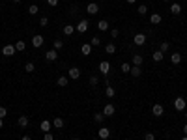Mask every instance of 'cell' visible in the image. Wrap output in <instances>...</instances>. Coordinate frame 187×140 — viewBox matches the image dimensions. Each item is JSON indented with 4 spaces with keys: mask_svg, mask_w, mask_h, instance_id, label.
I'll use <instances>...</instances> for the list:
<instances>
[{
    "mask_svg": "<svg viewBox=\"0 0 187 140\" xmlns=\"http://www.w3.org/2000/svg\"><path fill=\"white\" fill-rule=\"evenodd\" d=\"M185 106H187V103H185L183 97H176V99H174V109L178 110V112H183Z\"/></svg>",
    "mask_w": 187,
    "mask_h": 140,
    "instance_id": "6da1fadb",
    "label": "cell"
},
{
    "mask_svg": "<svg viewBox=\"0 0 187 140\" xmlns=\"http://www.w3.org/2000/svg\"><path fill=\"white\" fill-rule=\"evenodd\" d=\"M88 26H90V23H88L86 19H82V21H79V24L75 26V30L79 32V34H84V32L88 30Z\"/></svg>",
    "mask_w": 187,
    "mask_h": 140,
    "instance_id": "7a4b0ae2",
    "label": "cell"
},
{
    "mask_svg": "<svg viewBox=\"0 0 187 140\" xmlns=\"http://www.w3.org/2000/svg\"><path fill=\"white\" fill-rule=\"evenodd\" d=\"M133 43H135V45H139V47H142V45L146 43V34H142V32H139V34L133 37Z\"/></svg>",
    "mask_w": 187,
    "mask_h": 140,
    "instance_id": "3957f363",
    "label": "cell"
},
{
    "mask_svg": "<svg viewBox=\"0 0 187 140\" xmlns=\"http://www.w3.org/2000/svg\"><path fill=\"white\" fill-rule=\"evenodd\" d=\"M163 112H165V109H163V105L155 103V105L152 106V114L155 116V118H161V116H163Z\"/></svg>",
    "mask_w": 187,
    "mask_h": 140,
    "instance_id": "277c9868",
    "label": "cell"
},
{
    "mask_svg": "<svg viewBox=\"0 0 187 140\" xmlns=\"http://www.w3.org/2000/svg\"><path fill=\"white\" fill-rule=\"evenodd\" d=\"M15 45H4V49H2V54L4 56H13L15 54Z\"/></svg>",
    "mask_w": 187,
    "mask_h": 140,
    "instance_id": "5b68a950",
    "label": "cell"
},
{
    "mask_svg": "<svg viewBox=\"0 0 187 140\" xmlns=\"http://www.w3.org/2000/svg\"><path fill=\"white\" fill-rule=\"evenodd\" d=\"M114 112H116V109H114V105H111V103H107L105 105V109H103V116L107 118V116H114Z\"/></svg>",
    "mask_w": 187,
    "mask_h": 140,
    "instance_id": "8992f818",
    "label": "cell"
},
{
    "mask_svg": "<svg viewBox=\"0 0 187 140\" xmlns=\"http://www.w3.org/2000/svg\"><path fill=\"white\" fill-rule=\"evenodd\" d=\"M86 11L90 13V15H95V13H99V6H97L95 2H90L86 6Z\"/></svg>",
    "mask_w": 187,
    "mask_h": 140,
    "instance_id": "52a82bcc",
    "label": "cell"
},
{
    "mask_svg": "<svg viewBox=\"0 0 187 140\" xmlns=\"http://www.w3.org/2000/svg\"><path fill=\"white\" fill-rule=\"evenodd\" d=\"M68 77H69V79H73V80H75V79H79V77H81V69H79V67H69Z\"/></svg>",
    "mask_w": 187,
    "mask_h": 140,
    "instance_id": "ba28073f",
    "label": "cell"
},
{
    "mask_svg": "<svg viewBox=\"0 0 187 140\" xmlns=\"http://www.w3.org/2000/svg\"><path fill=\"white\" fill-rule=\"evenodd\" d=\"M97 136H99L101 140H107L109 136H111V131H109L107 127H99V131H97Z\"/></svg>",
    "mask_w": 187,
    "mask_h": 140,
    "instance_id": "9c48e42d",
    "label": "cell"
},
{
    "mask_svg": "<svg viewBox=\"0 0 187 140\" xmlns=\"http://www.w3.org/2000/svg\"><path fill=\"white\" fill-rule=\"evenodd\" d=\"M99 71L103 73V75H109V71H111V63H109V62H99Z\"/></svg>",
    "mask_w": 187,
    "mask_h": 140,
    "instance_id": "30bf717a",
    "label": "cell"
},
{
    "mask_svg": "<svg viewBox=\"0 0 187 140\" xmlns=\"http://www.w3.org/2000/svg\"><path fill=\"white\" fill-rule=\"evenodd\" d=\"M51 127H52V123H51L49 120H43V122L39 123V129H41L43 133H49V131H51Z\"/></svg>",
    "mask_w": 187,
    "mask_h": 140,
    "instance_id": "8fae6325",
    "label": "cell"
},
{
    "mask_svg": "<svg viewBox=\"0 0 187 140\" xmlns=\"http://www.w3.org/2000/svg\"><path fill=\"white\" fill-rule=\"evenodd\" d=\"M32 45H34L36 49H38V47H41V45H43V36H39V34H36L34 37H32Z\"/></svg>",
    "mask_w": 187,
    "mask_h": 140,
    "instance_id": "7c38bea8",
    "label": "cell"
},
{
    "mask_svg": "<svg viewBox=\"0 0 187 140\" xmlns=\"http://www.w3.org/2000/svg\"><path fill=\"white\" fill-rule=\"evenodd\" d=\"M161 21H163V17H161L159 13H152V15H150V23H152V24H161Z\"/></svg>",
    "mask_w": 187,
    "mask_h": 140,
    "instance_id": "4fadbf2b",
    "label": "cell"
},
{
    "mask_svg": "<svg viewBox=\"0 0 187 140\" xmlns=\"http://www.w3.org/2000/svg\"><path fill=\"white\" fill-rule=\"evenodd\" d=\"M45 58H47V62H54V60H56L58 58V52L56 50H47V54H45Z\"/></svg>",
    "mask_w": 187,
    "mask_h": 140,
    "instance_id": "5bb4252c",
    "label": "cell"
},
{
    "mask_svg": "<svg viewBox=\"0 0 187 140\" xmlns=\"http://www.w3.org/2000/svg\"><path fill=\"white\" fill-rule=\"evenodd\" d=\"M105 95H107L109 99H112L114 95H116V90L112 88V86H109V84H107V88H105Z\"/></svg>",
    "mask_w": 187,
    "mask_h": 140,
    "instance_id": "9a60e30c",
    "label": "cell"
},
{
    "mask_svg": "<svg viewBox=\"0 0 187 140\" xmlns=\"http://www.w3.org/2000/svg\"><path fill=\"white\" fill-rule=\"evenodd\" d=\"M105 52H107V54H114V52H116V45H114V43H107V45H105Z\"/></svg>",
    "mask_w": 187,
    "mask_h": 140,
    "instance_id": "2e32d148",
    "label": "cell"
},
{
    "mask_svg": "<svg viewBox=\"0 0 187 140\" xmlns=\"http://www.w3.org/2000/svg\"><path fill=\"white\" fill-rule=\"evenodd\" d=\"M81 52H82L84 56H88V54L92 52V45H90V43H84V45L81 47Z\"/></svg>",
    "mask_w": 187,
    "mask_h": 140,
    "instance_id": "e0dca14e",
    "label": "cell"
},
{
    "mask_svg": "<svg viewBox=\"0 0 187 140\" xmlns=\"http://www.w3.org/2000/svg\"><path fill=\"white\" fill-rule=\"evenodd\" d=\"M170 13H172V15H180V13H182V6H180V4H172V6H170Z\"/></svg>",
    "mask_w": 187,
    "mask_h": 140,
    "instance_id": "ac0fdd59",
    "label": "cell"
},
{
    "mask_svg": "<svg viewBox=\"0 0 187 140\" xmlns=\"http://www.w3.org/2000/svg\"><path fill=\"white\" fill-rule=\"evenodd\" d=\"M19 127H23V129L28 127V116H19Z\"/></svg>",
    "mask_w": 187,
    "mask_h": 140,
    "instance_id": "d6986e66",
    "label": "cell"
},
{
    "mask_svg": "<svg viewBox=\"0 0 187 140\" xmlns=\"http://www.w3.org/2000/svg\"><path fill=\"white\" fill-rule=\"evenodd\" d=\"M170 62L172 63H180L182 62V54H180V52H172V54H170Z\"/></svg>",
    "mask_w": 187,
    "mask_h": 140,
    "instance_id": "ffe728a7",
    "label": "cell"
},
{
    "mask_svg": "<svg viewBox=\"0 0 187 140\" xmlns=\"http://www.w3.org/2000/svg\"><path fill=\"white\" fill-rule=\"evenodd\" d=\"M133 77H140L142 75V71H140V66H131V71H129Z\"/></svg>",
    "mask_w": 187,
    "mask_h": 140,
    "instance_id": "44dd1931",
    "label": "cell"
},
{
    "mask_svg": "<svg viewBox=\"0 0 187 140\" xmlns=\"http://www.w3.org/2000/svg\"><path fill=\"white\" fill-rule=\"evenodd\" d=\"M25 49H26V43H25V41H21V39H19V41H15V50L23 52Z\"/></svg>",
    "mask_w": 187,
    "mask_h": 140,
    "instance_id": "7402d4cb",
    "label": "cell"
},
{
    "mask_svg": "<svg viewBox=\"0 0 187 140\" xmlns=\"http://www.w3.org/2000/svg\"><path fill=\"white\" fill-rule=\"evenodd\" d=\"M52 127L62 129L64 127V120H62V118H54V120H52Z\"/></svg>",
    "mask_w": 187,
    "mask_h": 140,
    "instance_id": "603a6c76",
    "label": "cell"
},
{
    "mask_svg": "<svg viewBox=\"0 0 187 140\" xmlns=\"http://www.w3.org/2000/svg\"><path fill=\"white\" fill-rule=\"evenodd\" d=\"M97 28H99L101 32H107V30H109V23L103 19V21H99V23H97Z\"/></svg>",
    "mask_w": 187,
    "mask_h": 140,
    "instance_id": "cb8c5ba5",
    "label": "cell"
},
{
    "mask_svg": "<svg viewBox=\"0 0 187 140\" xmlns=\"http://www.w3.org/2000/svg\"><path fill=\"white\" fill-rule=\"evenodd\" d=\"M68 82H69V77H58V80H56V84L62 86V88H64V86H68Z\"/></svg>",
    "mask_w": 187,
    "mask_h": 140,
    "instance_id": "d4e9b609",
    "label": "cell"
},
{
    "mask_svg": "<svg viewBox=\"0 0 187 140\" xmlns=\"http://www.w3.org/2000/svg\"><path fill=\"white\" fill-rule=\"evenodd\" d=\"M73 32H75V26H73V24H65V26H64V34H65V36H71Z\"/></svg>",
    "mask_w": 187,
    "mask_h": 140,
    "instance_id": "484cf974",
    "label": "cell"
},
{
    "mask_svg": "<svg viewBox=\"0 0 187 140\" xmlns=\"http://www.w3.org/2000/svg\"><path fill=\"white\" fill-rule=\"evenodd\" d=\"M165 58V52H161V50H155L153 52V62H161Z\"/></svg>",
    "mask_w": 187,
    "mask_h": 140,
    "instance_id": "4316f807",
    "label": "cell"
},
{
    "mask_svg": "<svg viewBox=\"0 0 187 140\" xmlns=\"http://www.w3.org/2000/svg\"><path fill=\"white\" fill-rule=\"evenodd\" d=\"M88 43H90V45H92V47H99V45H101V39H99V37H97V36H94V37H92L90 41H88Z\"/></svg>",
    "mask_w": 187,
    "mask_h": 140,
    "instance_id": "83f0119b",
    "label": "cell"
},
{
    "mask_svg": "<svg viewBox=\"0 0 187 140\" xmlns=\"http://www.w3.org/2000/svg\"><path fill=\"white\" fill-rule=\"evenodd\" d=\"M103 120H105L103 112H97V114H94V122H95V123H103Z\"/></svg>",
    "mask_w": 187,
    "mask_h": 140,
    "instance_id": "f1b7e54d",
    "label": "cell"
},
{
    "mask_svg": "<svg viewBox=\"0 0 187 140\" xmlns=\"http://www.w3.org/2000/svg\"><path fill=\"white\" fill-rule=\"evenodd\" d=\"M28 13H30V15H38V13H39V8H38L36 4H32V6L28 8Z\"/></svg>",
    "mask_w": 187,
    "mask_h": 140,
    "instance_id": "f546056e",
    "label": "cell"
},
{
    "mask_svg": "<svg viewBox=\"0 0 187 140\" xmlns=\"http://www.w3.org/2000/svg\"><path fill=\"white\" fill-rule=\"evenodd\" d=\"M52 47H54V50H60V49H64V41H60V39H54Z\"/></svg>",
    "mask_w": 187,
    "mask_h": 140,
    "instance_id": "4dcf8cb0",
    "label": "cell"
},
{
    "mask_svg": "<svg viewBox=\"0 0 187 140\" xmlns=\"http://www.w3.org/2000/svg\"><path fill=\"white\" fill-rule=\"evenodd\" d=\"M34 69H36V66H34V62H28L26 66H25V71H26V73H34Z\"/></svg>",
    "mask_w": 187,
    "mask_h": 140,
    "instance_id": "1f68e13d",
    "label": "cell"
},
{
    "mask_svg": "<svg viewBox=\"0 0 187 140\" xmlns=\"http://www.w3.org/2000/svg\"><path fill=\"white\" fill-rule=\"evenodd\" d=\"M169 49H170V43H169V41H163V43H161V47H159V50H161V52H167Z\"/></svg>",
    "mask_w": 187,
    "mask_h": 140,
    "instance_id": "d6a6232c",
    "label": "cell"
},
{
    "mask_svg": "<svg viewBox=\"0 0 187 140\" xmlns=\"http://www.w3.org/2000/svg\"><path fill=\"white\" fill-rule=\"evenodd\" d=\"M142 60H144V58H142L140 54H135V56H133V66H140Z\"/></svg>",
    "mask_w": 187,
    "mask_h": 140,
    "instance_id": "836d02e7",
    "label": "cell"
},
{
    "mask_svg": "<svg viewBox=\"0 0 187 140\" xmlns=\"http://www.w3.org/2000/svg\"><path fill=\"white\" fill-rule=\"evenodd\" d=\"M146 13H148V8H146L144 4H140V6H139V15H146Z\"/></svg>",
    "mask_w": 187,
    "mask_h": 140,
    "instance_id": "e575fe53",
    "label": "cell"
},
{
    "mask_svg": "<svg viewBox=\"0 0 187 140\" xmlns=\"http://www.w3.org/2000/svg\"><path fill=\"white\" fill-rule=\"evenodd\" d=\"M122 71H124V73H129V71H131V63L124 62V63H122Z\"/></svg>",
    "mask_w": 187,
    "mask_h": 140,
    "instance_id": "d590c367",
    "label": "cell"
},
{
    "mask_svg": "<svg viewBox=\"0 0 187 140\" xmlns=\"http://www.w3.org/2000/svg\"><path fill=\"white\" fill-rule=\"evenodd\" d=\"M97 82H99V77H95V75H92V77H90V86H95Z\"/></svg>",
    "mask_w": 187,
    "mask_h": 140,
    "instance_id": "8d00e7d4",
    "label": "cell"
},
{
    "mask_svg": "<svg viewBox=\"0 0 187 140\" xmlns=\"http://www.w3.org/2000/svg\"><path fill=\"white\" fill-rule=\"evenodd\" d=\"M49 24V17H41L39 19V26H47Z\"/></svg>",
    "mask_w": 187,
    "mask_h": 140,
    "instance_id": "74e56055",
    "label": "cell"
},
{
    "mask_svg": "<svg viewBox=\"0 0 187 140\" xmlns=\"http://www.w3.org/2000/svg\"><path fill=\"white\" fill-rule=\"evenodd\" d=\"M6 116H8V110H6V106H0V118H2V120H4Z\"/></svg>",
    "mask_w": 187,
    "mask_h": 140,
    "instance_id": "f35d334b",
    "label": "cell"
},
{
    "mask_svg": "<svg viewBox=\"0 0 187 140\" xmlns=\"http://www.w3.org/2000/svg\"><path fill=\"white\" fill-rule=\"evenodd\" d=\"M118 36H120V32H118L116 28H112V30H111V37H112V39H116Z\"/></svg>",
    "mask_w": 187,
    "mask_h": 140,
    "instance_id": "ab89813d",
    "label": "cell"
},
{
    "mask_svg": "<svg viewBox=\"0 0 187 140\" xmlns=\"http://www.w3.org/2000/svg\"><path fill=\"white\" fill-rule=\"evenodd\" d=\"M43 140H54L52 133H45V135H43Z\"/></svg>",
    "mask_w": 187,
    "mask_h": 140,
    "instance_id": "60d3db41",
    "label": "cell"
},
{
    "mask_svg": "<svg viewBox=\"0 0 187 140\" xmlns=\"http://www.w3.org/2000/svg\"><path fill=\"white\" fill-rule=\"evenodd\" d=\"M144 140H155V136H153V133H146V135H144Z\"/></svg>",
    "mask_w": 187,
    "mask_h": 140,
    "instance_id": "b9f144b4",
    "label": "cell"
},
{
    "mask_svg": "<svg viewBox=\"0 0 187 140\" xmlns=\"http://www.w3.org/2000/svg\"><path fill=\"white\" fill-rule=\"evenodd\" d=\"M47 4H49V6H52V8H54V6H56V4H58V0H47Z\"/></svg>",
    "mask_w": 187,
    "mask_h": 140,
    "instance_id": "7bdbcfd3",
    "label": "cell"
},
{
    "mask_svg": "<svg viewBox=\"0 0 187 140\" xmlns=\"http://www.w3.org/2000/svg\"><path fill=\"white\" fill-rule=\"evenodd\" d=\"M21 140H32V138H30L28 135H25V136H23V138H21Z\"/></svg>",
    "mask_w": 187,
    "mask_h": 140,
    "instance_id": "ee69618b",
    "label": "cell"
},
{
    "mask_svg": "<svg viewBox=\"0 0 187 140\" xmlns=\"http://www.w3.org/2000/svg\"><path fill=\"white\" fill-rule=\"evenodd\" d=\"M183 135H187V123L183 125Z\"/></svg>",
    "mask_w": 187,
    "mask_h": 140,
    "instance_id": "f6af8a7d",
    "label": "cell"
},
{
    "mask_svg": "<svg viewBox=\"0 0 187 140\" xmlns=\"http://www.w3.org/2000/svg\"><path fill=\"white\" fill-rule=\"evenodd\" d=\"M2 125H4V120H2V118H0V129H2Z\"/></svg>",
    "mask_w": 187,
    "mask_h": 140,
    "instance_id": "bcb514c9",
    "label": "cell"
},
{
    "mask_svg": "<svg viewBox=\"0 0 187 140\" xmlns=\"http://www.w3.org/2000/svg\"><path fill=\"white\" fill-rule=\"evenodd\" d=\"M127 2H129V4H135V2H137V0H127Z\"/></svg>",
    "mask_w": 187,
    "mask_h": 140,
    "instance_id": "7dc6e473",
    "label": "cell"
},
{
    "mask_svg": "<svg viewBox=\"0 0 187 140\" xmlns=\"http://www.w3.org/2000/svg\"><path fill=\"white\" fill-rule=\"evenodd\" d=\"M182 140H187V135H183V136H182Z\"/></svg>",
    "mask_w": 187,
    "mask_h": 140,
    "instance_id": "c3c4849f",
    "label": "cell"
},
{
    "mask_svg": "<svg viewBox=\"0 0 187 140\" xmlns=\"http://www.w3.org/2000/svg\"><path fill=\"white\" fill-rule=\"evenodd\" d=\"M13 2H23V0H13Z\"/></svg>",
    "mask_w": 187,
    "mask_h": 140,
    "instance_id": "681fc988",
    "label": "cell"
},
{
    "mask_svg": "<svg viewBox=\"0 0 187 140\" xmlns=\"http://www.w3.org/2000/svg\"><path fill=\"white\" fill-rule=\"evenodd\" d=\"M163 2H170V0H163Z\"/></svg>",
    "mask_w": 187,
    "mask_h": 140,
    "instance_id": "f907efd6",
    "label": "cell"
},
{
    "mask_svg": "<svg viewBox=\"0 0 187 140\" xmlns=\"http://www.w3.org/2000/svg\"><path fill=\"white\" fill-rule=\"evenodd\" d=\"M73 140H81V138H73Z\"/></svg>",
    "mask_w": 187,
    "mask_h": 140,
    "instance_id": "816d5d0a",
    "label": "cell"
},
{
    "mask_svg": "<svg viewBox=\"0 0 187 140\" xmlns=\"http://www.w3.org/2000/svg\"><path fill=\"white\" fill-rule=\"evenodd\" d=\"M185 118H187V110H185Z\"/></svg>",
    "mask_w": 187,
    "mask_h": 140,
    "instance_id": "f5cc1de1",
    "label": "cell"
},
{
    "mask_svg": "<svg viewBox=\"0 0 187 140\" xmlns=\"http://www.w3.org/2000/svg\"><path fill=\"white\" fill-rule=\"evenodd\" d=\"M99 2H103V0H99Z\"/></svg>",
    "mask_w": 187,
    "mask_h": 140,
    "instance_id": "db71d44e",
    "label": "cell"
},
{
    "mask_svg": "<svg viewBox=\"0 0 187 140\" xmlns=\"http://www.w3.org/2000/svg\"><path fill=\"white\" fill-rule=\"evenodd\" d=\"M92 140H95V138H92Z\"/></svg>",
    "mask_w": 187,
    "mask_h": 140,
    "instance_id": "11a10c76",
    "label": "cell"
}]
</instances>
